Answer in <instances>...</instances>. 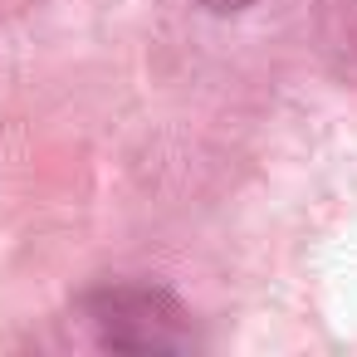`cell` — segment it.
<instances>
[{"instance_id": "6da1fadb", "label": "cell", "mask_w": 357, "mask_h": 357, "mask_svg": "<svg viewBox=\"0 0 357 357\" xmlns=\"http://www.w3.org/2000/svg\"><path fill=\"white\" fill-rule=\"evenodd\" d=\"M89 313L103 333L108 347H128V352H167V347H186L191 328H186V308L167 294V289H147V284H108L98 294H89Z\"/></svg>"}, {"instance_id": "7a4b0ae2", "label": "cell", "mask_w": 357, "mask_h": 357, "mask_svg": "<svg viewBox=\"0 0 357 357\" xmlns=\"http://www.w3.org/2000/svg\"><path fill=\"white\" fill-rule=\"evenodd\" d=\"M196 6H206V10H215V15H230V10H250V6H259V0H196Z\"/></svg>"}]
</instances>
